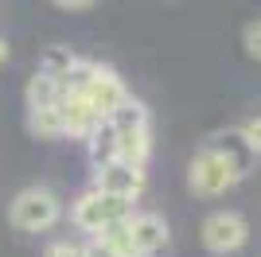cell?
Returning a JSON list of instances; mask_svg holds the SVG:
<instances>
[{"label":"cell","mask_w":261,"mask_h":257,"mask_svg":"<svg viewBox=\"0 0 261 257\" xmlns=\"http://www.w3.org/2000/svg\"><path fill=\"white\" fill-rule=\"evenodd\" d=\"M250 160H253V152L238 140V133L215 137V140H207V144L195 152V160H191V168H187V183H191L195 195L215 199V195L230 191V187L250 171Z\"/></svg>","instance_id":"6da1fadb"},{"label":"cell","mask_w":261,"mask_h":257,"mask_svg":"<svg viewBox=\"0 0 261 257\" xmlns=\"http://www.w3.org/2000/svg\"><path fill=\"white\" fill-rule=\"evenodd\" d=\"M63 86L82 90V97L90 101V109H94L101 121H109V113H113V109H121V106L133 97L129 86L121 82L109 66H98V63H74V70L63 78Z\"/></svg>","instance_id":"7a4b0ae2"},{"label":"cell","mask_w":261,"mask_h":257,"mask_svg":"<svg viewBox=\"0 0 261 257\" xmlns=\"http://www.w3.org/2000/svg\"><path fill=\"white\" fill-rule=\"evenodd\" d=\"M133 214H137V203L101 195V191H94V187H90L86 195H78V203L70 207L74 226L86 230L90 238H98V234H106V230H113V226H121L125 218H133Z\"/></svg>","instance_id":"3957f363"},{"label":"cell","mask_w":261,"mask_h":257,"mask_svg":"<svg viewBox=\"0 0 261 257\" xmlns=\"http://www.w3.org/2000/svg\"><path fill=\"white\" fill-rule=\"evenodd\" d=\"M8 218L23 234H43V230H51V226L63 218V203H59V195L47 191V187H23V191L12 199Z\"/></svg>","instance_id":"277c9868"},{"label":"cell","mask_w":261,"mask_h":257,"mask_svg":"<svg viewBox=\"0 0 261 257\" xmlns=\"http://www.w3.org/2000/svg\"><path fill=\"white\" fill-rule=\"evenodd\" d=\"M199 238H203V249L207 253H238L246 242H250V222L242 218L238 211H215L203 218V226H199Z\"/></svg>","instance_id":"5b68a950"},{"label":"cell","mask_w":261,"mask_h":257,"mask_svg":"<svg viewBox=\"0 0 261 257\" xmlns=\"http://www.w3.org/2000/svg\"><path fill=\"white\" fill-rule=\"evenodd\" d=\"M94 191L137 203L141 191H144V168H133V164H121V160L98 164V168H94Z\"/></svg>","instance_id":"8992f818"},{"label":"cell","mask_w":261,"mask_h":257,"mask_svg":"<svg viewBox=\"0 0 261 257\" xmlns=\"http://www.w3.org/2000/svg\"><path fill=\"white\" fill-rule=\"evenodd\" d=\"M59 113H63L66 137H78V140H90L101 125H106V121L90 109V101L82 97V90H70V86H63V94H59Z\"/></svg>","instance_id":"52a82bcc"},{"label":"cell","mask_w":261,"mask_h":257,"mask_svg":"<svg viewBox=\"0 0 261 257\" xmlns=\"http://www.w3.org/2000/svg\"><path fill=\"white\" fill-rule=\"evenodd\" d=\"M129 238H133V246H137V253H141V257H152V253H160V249L168 246L172 230H168V222H164L160 214L137 211L129 218Z\"/></svg>","instance_id":"ba28073f"},{"label":"cell","mask_w":261,"mask_h":257,"mask_svg":"<svg viewBox=\"0 0 261 257\" xmlns=\"http://www.w3.org/2000/svg\"><path fill=\"white\" fill-rule=\"evenodd\" d=\"M109 133H113V128H109ZM148 156H152V133H148V125L113 133V160L133 164V168H144Z\"/></svg>","instance_id":"9c48e42d"},{"label":"cell","mask_w":261,"mask_h":257,"mask_svg":"<svg viewBox=\"0 0 261 257\" xmlns=\"http://www.w3.org/2000/svg\"><path fill=\"white\" fill-rule=\"evenodd\" d=\"M59 94H63V82L51 78V74H43V70H35L32 82H28V113L59 106Z\"/></svg>","instance_id":"30bf717a"},{"label":"cell","mask_w":261,"mask_h":257,"mask_svg":"<svg viewBox=\"0 0 261 257\" xmlns=\"http://www.w3.org/2000/svg\"><path fill=\"white\" fill-rule=\"evenodd\" d=\"M74 51L70 47H63V43H51V47H43V55H39V70L43 74H51V78H59L63 82L70 70H74Z\"/></svg>","instance_id":"8fae6325"},{"label":"cell","mask_w":261,"mask_h":257,"mask_svg":"<svg viewBox=\"0 0 261 257\" xmlns=\"http://www.w3.org/2000/svg\"><path fill=\"white\" fill-rule=\"evenodd\" d=\"M113 133H125V128H141V125H148V109H144V101H137V97H129L121 109H113L109 113V121H106Z\"/></svg>","instance_id":"7c38bea8"},{"label":"cell","mask_w":261,"mask_h":257,"mask_svg":"<svg viewBox=\"0 0 261 257\" xmlns=\"http://www.w3.org/2000/svg\"><path fill=\"white\" fill-rule=\"evenodd\" d=\"M28 125H32V133H35V137H47V140L66 137V125H63V113H59V106L28 113Z\"/></svg>","instance_id":"4fadbf2b"},{"label":"cell","mask_w":261,"mask_h":257,"mask_svg":"<svg viewBox=\"0 0 261 257\" xmlns=\"http://www.w3.org/2000/svg\"><path fill=\"white\" fill-rule=\"evenodd\" d=\"M234 133H238V140H242V144H246V148L253 152V156H261V113L246 117L238 128H234Z\"/></svg>","instance_id":"5bb4252c"},{"label":"cell","mask_w":261,"mask_h":257,"mask_svg":"<svg viewBox=\"0 0 261 257\" xmlns=\"http://www.w3.org/2000/svg\"><path fill=\"white\" fill-rule=\"evenodd\" d=\"M242 39H246V55H250V59H261V20L246 23Z\"/></svg>","instance_id":"9a60e30c"},{"label":"cell","mask_w":261,"mask_h":257,"mask_svg":"<svg viewBox=\"0 0 261 257\" xmlns=\"http://www.w3.org/2000/svg\"><path fill=\"white\" fill-rule=\"evenodd\" d=\"M43 257H82V246H74L70 238H59V242H51L43 249Z\"/></svg>","instance_id":"2e32d148"},{"label":"cell","mask_w":261,"mask_h":257,"mask_svg":"<svg viewBox=\"0 0 261 257\" xmlns=\"http://www.w3.org/2000/svg\"><path fill=\"white\" fill-rule=\"evenodd\" d=\"M82 257H117L113 253V246H109L106 238H86V246H82Z\"/></svg>","instance_id":"e0dca14e"},{"label":"cell","mask_w":261,"mask_h":257,"mask_svg":"<svg viewBox=\"0 0 261 257\" xmlns=\"http://www.w3.org/2000/svg\"><path fill=\"white\" fill-rule=\"evenodd\" d=\"M55 8H63V12H90L94 4H90V0H55Z\"/></svg>","instance_id":"ac0fdd59"},{"label":"cell","mask_w":261,"mask_h":257,"mask_svg":"<svg viewBox=\"0 0 261 257\" xmlns=\"http://www.w3.org/2000/svg\"><path fill=\"white\" fill-rule=\"evenodd\" d=\"M0 63H8V39H0Z\"/></svg>","instance_id":"d6986e66"}]
</instances>
